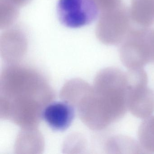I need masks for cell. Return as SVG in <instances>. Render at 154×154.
<instances>
[{"instance_id": "obj_1", "label": "cell", "mask_w": 154, "mask_h": 154, "mask_svg": "<svg viewBox=\"0 0 154 154\" xmlns=\"http://www.w3.org/2000/svg\"><path fill=\"white\" fill-rule=\"evenodd\" d=\"M55 97L44 75L18 63H8L0 80L1 118L23 128H34L43 118L44 109Z\"/></svg>"}, {"instance_id": "obj_2", "label": "cell", "mask_w": 154, "mask_h": 154, "mask_svg": "<svg viewBox=\"0 0 154 154\" xmlns=\"http://www.w3.org/2000/svg\"><path fill=\"white\" fill-rule=\"evenodd\" d=\"M93 88L99 106L111 124L124 117L128 110L126 72L116 67L102 69L94 78Z\"/></svg>"}, {"instance_id": "obj_3", "label": "cell", "mask_w": 154, "mask_h": 154, "mask_svg": "<svg viewBox=\"0 0 154 154\" xmlns=\"http://www.w3.org/2000/svg\"><path fill=\"white\" fill-rule=\"evenodd\" d=\"M130 9L122 6L102 11L96 27V35L103 44L116 45L121 44L133 28Z\"/></svg>"}, {"instance_id": "obj_4", "label": "cell", "mask_w": 154, "mask_h": 154, "mask_svg": "<svg viewBox=\"0 0 154 154\" xmlns=\"http://www.w3.org/2000/svg\"><path fill=\"white\" fill-rule=\"evenodd\" d=\"M121 45V61L128 69L143 68L151 63L149 27L132 29Z\"/></svg>"}, {"instance_id": "obj_5", "label": "cell", "mask_w": 154, "mask_h": 154, "mask_svg": "<svg viewBox=\"0 0 154 154\" xmlns=\"http://www.w3.org/2000/svg\"><path fill=\"white\" fill-rule=\"evenodd\" d=\"M99 11L94 0H59L57 6L60 22L71 28L91 24L97 18Z\"/></svg>"}, {"instance_id": "obj_6", "label": "cell", "mask_w": 154, "mask_h": 154, "mask_svg": "<svg viewBox=\"0 0 154 154\" xmlns=\"http://www.w3.org/2000/svg\"><path fill=\"white\" fill-rule=\"evenodd\" d=\"M147 84L128 85V110L135 117L144 119L154 111V93Z\"/></svg>"}, {"instance_id": "obj_7", "label": "cell", "mask_w": 154, "mask_h": 154, "mask_svg": "<svg viewBox=\"0 0 154 154\" xmlns=\"http://www.w3.org/2000/svg\"><path fill=\"white\" fill-rule=\"evenodd\" d=\"M75 115V109L67 102H54L44 109L43 119L52 129L63 131L72 124Z\"/></svg>"}, {"instance_id": "obj_8", "label": "cell", "mask_w": 154, "mask_h": 154, "mask_svg": "<svg viewBox=\"0 0 154 154\" xmlns=\"http://www.w3.org/2000/svg\"><path fill=\"white\" fill-rule=\"evenodd\" d=\"M27 44L22 31L18 29H8L1 37L2 56L8 63H19L26 52Z\"/></svg>"}, {"instance_id": "obj_9", "label": "cell", "mask_w": 154, "mask_h": 154, "mask_svg": "<svg viewBox=\"0 0 154 154\" xmlns=\"http://www.w3.org/2000/svg\"><path fill=\"white\" fill-rule=\"evenodd\" d=\"M130 11L133 22L139 26L154 25V0H131Z\"/></svg>"}, {"instance_id": "obj_10", "label": "cell", "mask_w": 154, "mask_h": 154, "mask_svg": "<svg viewBox=\"0 0 154 154\" xmlns=\"http://www.w3.org/2000/svg\"><path fill=\"white\" fill-rule=\"evenodd\" d=\"M106 150L112 154H138L144 153L139 142L128 136H115L108 140Z\"/></svg>"}, {"instance_id": "obj_11", "label": "cell", "mask_w": 154, "mask_h": 154, "mask_svg": "<svg viewBox=\"0 0 154 154\" xmlns=\"http://www.w3.org/2000/svg\"><path fill=\"white\" fill-rule=\"evenodd\" d=\"M139 143L146 153H154V116L144 119L138 131Z\"/></svg>"}, {"instance_id": "obj_12", "label": "cell", "mask_w": 154, "mask_h": 154, "mask_svg": "<svg viewBox=\"0 0 154 154\" xmlns=\"http://www.w3.org/2000/svg\"><path fill=\"white\" fill-rule=\"evenodd\" d=\"M18 7L8 0H0V26L8 28L14 23L18 15Z\"/></svg>"}, {"instance_id": "obj_13", "label": "cell", "mask_w": 154, "mask_h": 154, "mask_svg": "<svg viewBox=\"0 0 154 154\" xmlns=\"http://www.w3.org/2000/svg\"><path fill=\"white\" fill-rule=\"evenodd\" d=\"M99 10L106 11L117 8L122 6V0H94Z\"/></svg>"}, {"instance_id": "obj_14", "label": "cell", "mask_w": 154, "mask_h": 154, "mask_svg": "<svg viewBox=\"0 0 154 154\" xmlns=\"http://www.w3.org/2000/svg\"><path fill=\"white\" fill-rule=\"evenodd\" d=\"M8 1L19 8L26 5L30 0H8Z\"/></svg>"}]
</instances>
